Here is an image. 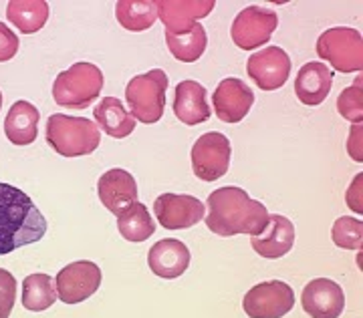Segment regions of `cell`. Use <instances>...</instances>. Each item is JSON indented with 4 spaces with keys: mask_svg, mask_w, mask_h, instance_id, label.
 Returning <instances> with one entry per match:
<instances>
[{
    "mask_svg": "<svg viewBox=\"0 0 363 318\" xmlns=\"http://www.w3.org/2000/svg\"><path fill=\"white\" fill-rule=\"evenodd\" d=\"M93 117L97 121L95 125H99L109 137H116V140L128 137L135 129V119L128 113V109L116 97L101 99V103L93 109Z\"/></svg>",
    "mask_w": 363,
    "mask_h": 318,
    "instance_id": "obj_23",
    "label": "cell"
},
{
    "mask_svg": "<svg viewBox=\"0 0 363 318\" xmlns=\"http://www.w3.org/2000/svg\"><path fill=\"white\" fill-rule=\"evenodd\" d=\"M97 195L105 210L119 217L138 202V181L130 171L113 167L97 181Z\"/></svg>",
    "mask_w": 363,
    "mask_h": 318,
    "instance_id": "obj_14",
    "label": "cell"
},
{
    "mask_svg": "<svg viewBox=\"0 0 363 318\" xmlns=\"http://www.w3.org/2000/svg\"><path fill=\"white\" fill-rule=\"evenodd\" d=\"M301 306L311 318H339L345 308V294L337 282L315 278L303 288Z\"/></svg>",
    "mask_w": 363,
    "mask_h": 318,
    "instance_id": "obj_15",
    "label": "cell"
},
{
    "mask_svg": "<svg viewBox=\"0 0 363 318\" xmlns=\"http://www.w3.org/2000/svg\"><path fill=\"white\" fill-rule=\"evenodd\" d=\"M0 107H2V93H0Z\"/></svg>",
    "mask_w": 363,
    "mask_h": 318,
    "instance_id": "obj_34",
    "label": "cell"
},
{
    "mask_svg": "<svg viewBox=\"0 0 363 318\" xmlns=\"http://www.w3.org/2000/svg\"><path fill=\"white\" fill-rule=\"evenodd\" d=\"M166 45L176 61L194 63L206 51V28L200 23H194L180 30H166Z\"/></svg>",
    "mask_w": 363,
    "mask_h": 318,
    "instance_id": "obj_22",
    "label": "cell"
},
{
    "mask_svg": "<svg viewBox=\"0 0 363 318\" xmlns=\"http://www.w3.org/2000/svg\"><path fill=\"white\" fill-rule=\"evenodd\" d=\"M18 37L11 30V26L0 23V63L14 59V55L18 52Z\"/></svg>",
    "mask_w": 363,
    "mask_h": 318,
    "instance_id": "obj_31",
    "label": "cell"
},
{
    "mask_svg": "<svg viewBox=\"0 0 363 318\" xmlns=\"http://www.w3.org/2000/svg\"><path fill=\"white\" fill-rule=\"evenodd\" d=\"M214 113L222 123H240L255 105V93L240 79H224L212 95Z\"/></svg>",
    "mask_w": 363,
    "mask_h": 318,
    "instance_id": "obj_13",
    "label": "cell"
},
{
    "mask_svg": "<svg viewBox=\"0 0 363 318\" xmlns=\"http://www.w3.org/2000/svg\"><path fill=\"white\" fill-rule=\"evenodd\" d=\"M101 268L89 260H77L59 270L55 278L57 298L65 305H79L99 290L101 286Z\"/></svg>",
    "mask_w": 363,
    "mask_h": 318,
    "instance_id": "obj_7",
    "label": "cell"
},
{
    "mask_svg": "<svg viewBox=\"0 0 363 318\" xmlns=\"http://www.w3.org/2000/svg\"><path fill=\"white\" fill-rule=\"evenodd\" d=\"M208 214L204 224L210 232L222 238L236 234L259 236L269 222V212L259 200H252L247 191L236 186H226L212 191L206 200Z\"/></svg>",
    "mask_w": 363,
    "mask_h": 318,
    "instance_id": "obj_1",
    "label": "cell"
},
{
    "mask_svg": "<svg viewBox=\"0 0 363 318\" xmlns=\"http://www.w3.org/2000/svg\"><path fill=\"white\" fill-rule=\"evenodd\" d=\"M190 250L188 246L176 238H166L156 242L150 252H147V266L150 270L164 278V280H174L180 278L182 274L190 266Z\"/></svg>",
    "mask_w": 363,
    "mask_h": 318,
    "instance_id": "obj_16",
    "label": "cell"
},
{
    "mask_svg": "<svg viewBox=\"0 0 363 318\" xmlns=\"http://www.w3.org/2000/svg\"><path fill=\"white\" fill-rule=\"evenodd\" d=\"M117 229L128 242H145L154 236L156 222L145 205L135 202L125 214L117 217Z\"/></svg>",
    "mask_w": 363,
    "mask_h": 318,
    "instance_id": "obj_26",
    "label": "cell"
},
{
    "mask_svg": "<svg viewBox=\"0 0 363 318\" xmlns=\"http://www.w3.org/2000/svg\"><path fill=\"white\" fill-rule=\"evenodd\" d=\"M154 212L166 229H186L204 220L206 208L194 195L162 193L154 204Z\"/></svg>",
    "mask_w": 363,
    "mask_h": 318,
    "instance_id": "obj_12",
    "label": "cell"
},
{
    "mask_svg": "<svg viewBox=\"0 0 363 318\" xmlns=\"http://www.w3.org/2000/svg\"><path fill=\"white\" fill-rule=\"evenodd\" d=\"M255 252L262 258L277 260L291 252L295 244V226L289 217L281 214H269V222L259 236L250 238Z\"/></svg>",
    "mask_w": 363,
    "mask_h": 318,
    "instance_id": "obj_17",
    "label": "cell"
},
{
    "mask_svg": "<svg viewBox=\"0 0 363 318\" xmlns=\"http://www.w3.org/2000/svg\"><path fill=\"white\" fill-rule=\"evenodd\" d=\"M23 306L30 312H43L57 302L55 282L49 274H28L23 282Z\"/></svg>",
    "mask_w": 363,
    "mask_h": 318,
    "instance_id": "obj_27",
    "label": "cell"
},
{
    "mask_svg": "<svg viewBox=\"0 0 363 318\" xmlns=\"http://www.w3.org/2000/svg\"><path fill=\"white\" fill-rule=\"evenodd\" d=\"M174 115L182 123L194 127L210 119V105L206 101V89L198 81H182L174 93Z\"/></svg>",
    "mask_w": 363,
    "mask_h": 318,
    "instance_id": "obj_20",
    "label": "cell"
},
{
    "mask_svg": "<svg viewBox=\"0 0 363 318\" xmlns=\"http://www.w3.org/2000/svg\"><path fill=\"white\" fill-rule=\"evenodd\" d=\"M279 26V16L274 11L248 6L240 11L230 26L233 42L242 51H252L271 40L274 28Z\"/></svg>",
    "mask_w": 363,
    "mask_h": 318,
    "instance_id": "obj_10",
    "label": "cell"
},
{
    "mask_svg": "<svg viewBox=\"0 0 363 318\" xmlns=\"http://www.w3.org/2000/svg\"><path fill=\"white\" fill-rule=\"evenodd\" d=\"M39 109L28 101H16L4 119V133L13 145H30L39 135Z\"/></svg>",
    "mask_w": 363,
    "mask_h": 318,
    "instance_id": "obj_21",
    "label": "cell"
},
{
    "mask_svg": "<svg viewBox=\"0 0 363 318\" xmlns=\"http://www.w3.org/2000/svg\"><path fill=\"white\" fill-rule=\"evenodd\" d=\"M248 76L262 91L281 89L291 75V59L281 47H267L250 55L247 61Z\"/></svg>",
    "mask_w": 363,
    "mask_h": 318,
    "instance_id": "obj_11",
    "label": "cell"
},
{
    "mask_svg": "<svg viewBox=\"0 0 363 318\" xmlns=\"http://www.w3.org/2000/svg\"><path fill=\"white\" fill-rule=\"evenodd\" d=\"M47 234V220L25 191L0 183V256L40 242Z\"/></svg>",
    "mask_w": 363,
    "mask_h": 318,
    "instance_id": "obj_2",
    "label": "cell"
},
{
    "mask_svg": "<svg viewBox=\"0 0 363 318\" xmlns=\"http://www.w3.org/2000/svg\"><path fill=\"white\" fill-rule=\"evenodd\" d=\"M317 55L339 73L363 71V37L357 28L333 26L317 40Z\"/></svg>",
    "mask_w": 363,
    "mask_h": 318,
    "instance_id": "obj_6",
    "label": "cell"
},
{
    "mask_svg": "<svg viewBox=\"0 0 363 318\" xmlns=\"http://www.w3.org/2000/svg\"><path fill=\"white\" fill-rule=\"evenodd\" d=\"M214 0H156L157 18L166 30H180L194 25L214 11Z\"/></svg>",
    "mask_w": 363,
    "mask_h": 318,
    "instance_id": "obj_19",
    "label": "cell"
},
{
    "mask_svg": "<svg viewBox=\"0 0 363 318\" xmlns=\"http://www.w3.org/2000/svg\"><path fill=\"white\" fill-rule=\"evenodd\" d=\"M14 300H16V280L9 270L0 268V318L11 317Z\"/></svg>",
    "mask_w": 363,
    "mask_h": 318,
    "instance_id": "obj_30",
    "label": "cell"
},
{
    "mask_svg": "<svg viewBox=\"0 0 363 318\" xmlns=\"http://www.w3.org/2000/svg\"><path fill=\"white\" fill-rule=\"evenodd\" d=\"M331 238H333V244L343 250H362L363 222L350 216L337 217L331 228Z\"/></svg>",
    "mask_w": 363,
    "mask_h": 318,
    "instance_id": "obj_28",
    "label": "cell"
},
{
    "mask_svg": "<svg viewBox=\"0 0 363 318\" xmlns=\"http://www.w3.org/2000/svg\"><path fill=\"white\" fill-rule=\"evenodd\" d=\"M363 174H357L355 179H353V183H351V188L345 193V202L350 205L351 210L355 212V214H363Z\"/></svg>",
    "mask_w": 363,
    "mask_h": 318,
    "instance_id": "obj_32",
    "label": "cell"
},
{
    "mask_svg": "<svg viewBox=\"0 0 363 318\" xmlns=\"http://www.w3.org/2000/svg\"><path fill=\"white\" fill-rule=\"evenodd\" d=\"M347 152L355 161H363V127L362 123L353 125L350 131V140H347Z\"/></svg>",
    "mask_w": 363,
    "mask_h": 318,
    "instance_id": "obj_33",
    "label": "cell"
},
{
    "mask_svg": "<svg viewBox=\"0 0 363 318\" xmlns=\"http://www.w3.org/2000/svg\"><path fill=\"white\" fill-rule=\"evenodd\" d=\"M117 23L125 30L142 33L152 28L157 21L156 2L150 0H119L116 4Z\"/></svg>",
    "mask_w": 363,
    "mask_h": 318,
    "instance_id": "obj_25",
    "label": "cell"
},
{
    "mask_svg": "<svg viewBox=\"0 0 363 318\" xmlns=\"http://www.w3.org/2000/svg\"><path fill=\"white\" fill-rule=\"evenodd\" d=\"M105 76L93 63H75L57 75L52 83V99L61 107L87 109L104 91Z\"/></svg>",
    "mask_w": 363,
    "mask_h": 318,
    "instance_id": "obj_4",
    "label": "cell"
},
{
    "mask_svg": "<svg viewBox=\"0 0 363 318\" xmlns=\"http://www.w3.org/2000/svg\"><path fill=\"white\" fill-rule=\"evenodd\" d=\"M333 85V71L325 63L311 61L298 69L295 79V95L303 105L317 107L327 99Z\"/></svg>",
    "mask_w": 363,
    "mask_h": 318,
    "instance_id": "obj_18",
    "label": "cell"
},
{
    "mask_svg": "<svg viewBox=\"0 0 363 318\" xmlns=\"http://www.w3.org/2000/svg\"><path fill=\"white\" fill-rule=\"evenodd\" d=\"M295 306V293L283 280L260 282L252 286L242 300V308L250 318H281Z\"/></svg>",
    "mask_w": 363,
    "mask_h": 318,
    "instance_id": "obj_9",
    "label": "cell"
},
{
    "mask_svg": "<svg viewBox=\"0 0 363 318\" xmlns=\"http://www.w3.org/2000/svg\"><path fill=\"white\" fill-rule=\"evenodd\" d=\"M45 137L52 149L63 157L89 155L101 143L99 127L93 121L63 113H55L47 119Z\"/></svg>",
    "mask_w": 363,
    "mask_h": 318,
    "instance_id": "obj_3",
    "label": "cell"
},
{
    "mask_svg": "<svg viewBox=\"0 0 363 318\" xmlns=\"http://www.w3.org/2000/svg\"><path fill=\"white\" fill-rule=\"evenodd\" d=\"M230 140L218 133L210 131L196 140L192 147V171L202 181H216L222 178L230 167Z\"/></svg>",
    "mask_w": 363,
    "mask_h": 318,
    "instance_id": "obj_8",
    "label": "cell"
},
{
    "mask_svg": "<svg viewBox=\"0 0 363 318\" xmlns=\"http://www.w3.org/2000/svg\"><path fill=\"white\" fill-rule=\"evenodd\" d=\"M168 75L162 69H152L143 75L131 79L125 87V101L130 105L131 117L140 123H157L166 107Z\"/></svg>",
    "mask_w": 363,
    "mask_h": 318,
    "instance_id": "obj_5",
    "label": "cell"
},
{
    "mask_svg": "<svg viewBox=\"0 0 363 318\" xmlns=\"http://www.w3.org/2000/svg\"><path fill=\"white\" fill-rule=\"evenodd\" d=\"M337 111L343 119H347L350 123L357 125L363 121V87L362 76L347 87L341 91L337 99Z\"/></svg>",
    "mask_w": 363,
    "mask_h": 318,
    "instance_id": "obj_29",
    "label": "cell"
},
{
    "mask_svg": "<svg viewBox=\"0 0 363 318\" xmlns=\"http://www.w3.org/2000/svg\"><path fill=\"white\" fill-rule=\"evenodd\" d=\"M9 23L21 33H39L49 21V4L45 0H11L6 6Z\"/></svg>",
    "mask_w": 363,
    "mask_h": 318,
    "instance_id": "obj_24",
    "label": "cell"
}]
</instances>
